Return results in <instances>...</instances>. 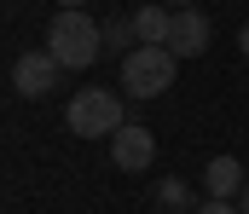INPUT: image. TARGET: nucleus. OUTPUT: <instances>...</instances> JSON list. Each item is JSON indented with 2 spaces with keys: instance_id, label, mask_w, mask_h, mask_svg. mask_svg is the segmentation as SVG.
<instances>
[{
  "instance_id": "obj_1",
  "label": "nucleus",
  "mask_w": 249,
  "mask_h": 214,
  "mask_svg": "<svg viewBox=\"0 0 249 214\" xmlns=\"http://www.w3.org/2000/svg\"><path fill=\"white\" fill-rule=\"evenodd\" d=\"M47 52L58 58L64 70H87L99 52H105V29L87 17V12H58L47 23Z\"/></svg>"
},
{
  "instance_id": "obj_2",
  "label": "nucleus",
  "mask_w": 249,
  "mask_h": 214,
  "mask_svg": "<svg viewBox=\"0 0 249 214\" xmlns=\"http://www.w3.org/2000/svg\"><path fill=\"white\" fill-rule=\"evenodd\" d=\"M64 122H70V133H75V139H116V133L127 128L122 99H116L110 87H81V93L70 99Z\"/></svg>"
},
{
  "instance_id": "obj_3",
  "label": "nucleus",
  "mask_w": 249,
  "mask_h": 214,
  "mask_svg": "<svg viewBox=\"0 0 249 214\" xmlns=\"http://www.w3.org/2000/svg\"><path fill=\"white\" fill-rule=\"evenodd\" d=\"M174 75H180V58H174L168 47H133V52L122 58L127 99H157V93L174 87Z\"/></svg>"
},
{
  "instance_id": "obj_4",
  "label": "nucleus",
  "mask_w": 249,
  "mask_h": 214,
  "mask_svg": "<svg viewBox=\"0 0 249 214\" xmlns=\"http://www.w3.org/2000/svg\"><path fill=\"white\" fill-rule=\"evenodd\" d=\"M58 75H64V64L53 52H23V58L12 64V87H18L23 99H47V93L58 87Z\"/></svg>"
},
{
  "instance_id": "obj_5",
  "label": "nucleus",
  "mask_w": 249,
  "mask_h": 214,
  "mask_svg": "<svg viewBox=\"0 0 249 214\" xmlns=\"http://www.w3.org/2000/svg\"><path fill=\"white\" fill-rule=\"evenodd\" d=\"M110 162H116L122 174H145V168L157 162V133H151V128H139V122H127L122 133L110 139Z\"/></svg>"
},
{
  "instance_id": "obj_6",
  "label": "nucleus",
  "mask_w": 249,
  "mask_h": 214,
  "mask_svg": "<svg viewBox=\"0 0 249 214\" xmlns=\"http://www.w3.org/2000/svg\"><path fill=\"white\" fill-rule=\"evenodd\" d=\"M209 12H197V6H186V12H174V29H168V52L174 58H203L209 52Z\"/></svg>"
},
{
  "instance_id": "obj_7",
  "label": "nucleus",
  "mask_w": 249,
  "mask_h": 214,
  "mask_svg": "<svg viewBox=\"0 0 249 214\" xmlns=\"http://www.w3.org/2000/svg\"><path fill=\"white\" fill-rule=\"evenodd\" d=\"M203 185H209V197L214 203H238L244 197V162L238 156H209V168H203Z\"/></svg>"
},
{
  "instance_id": "obj_8",
  "label": "nucleus",
  "mask_w": 249,
  "mask_h": 214,
  "mask_svg": "<svg viewBox=\"0 0 249 214\" xmlns=\"http://www.w3.org/2000/svg\"><path fill=\"white\" fill-rule=\"evenodd\" d=\"M168 29H174V12L168 6H139L133 12V41L139 47H168Z\"/></svg>"
},
{
  "instance_id": "obj_9",
  "label": "nucleus",
  "mask_w": 249,
  "mask_h": 214,
  "mask_svg": "<svg viewBox=\"0 0 249 214\" xmlns=\"http://www.w3.org/2000/svg\"><path fill=\"white\" fill-rule=\"evenodd\" d=\"M157 209L162 214H191V185L186 180H162L157 185Z\"/></svg>"
},
{
  "instance_id": "obj_10",
  "label": "nucleus",
  "mask_w": 249,
  "mask_h": 214,
  "mask_svg": "<svg viewBox=\"0 0 249 214\" xmlns=\"http://www.w3.org/2000/svg\"><path fill=\"white\" fill-rule=\"evenodd\" d=\"M105 47H110V52H133V47H139V41H133V17H116V23H105Z\"/></svg>"
},
{
  "instance_id": "obj_11",
  "label": "nucleus",
  "mask_w": 249,
  "mask_h": 214,
  "mask_svg": "<svg viewBox=\"0 0 249 214\" xmlns=\"http://www.w3.org/2000/svg\"><path fill=\"white\" fill-rule=\"evenodd\" d=\"M197 214H238V203H214V197H209V203H203Z\"/></svg>"
},
{
  "instance_id": "obj_12",
  "label": "nucleus",
  "mask_w": 249,
  "mask_h": 214,
  "mask_svg": "<svg viewBox=\"0 0 249 214\" xmlns=\"http://www.w3.org/2000/svg\"><path fill=\"white\" fill-rule=\"evenodd\" d=\"M238 52L249 58V17H244V29H238Z\"/></svg>"
},
{
  "instance_id": "obj_13",
  "label": "nucleus",
  "mask_w": 249,
  "mask_h": 214,
  "mask_svg": "<svg viewBox=\"0 0 249 214\" xmlns=\"http://www.w3.org/2000/svg\"><path fill=\"white\" fill-rule=\"evenodd\" d=\"M58 6L64 12H87V0H58Z\"/></svg>"
},
{
  "instance_id": "obj_14",
  "label": "nucleus",
  "mask_w": 249,
  "mask_h": 214,
  "mask_svg": "<svg viewBox=\"0 0 249 214\" xmlns=\"http://www.w3.org/2000/svg\"><path fill=\"white\" fill-rule=\"evenodd\" d=\"M157 6H174V12H186V6H197V0H157Z\"/></svg>"
},
{
  "instance_id": "obj_15",
  "label": "nucleus",
  "mask_w": 249,
  "mask_h": 214,
  "mask_svg": "<svg viewBox=\"0 0 249 214\" xmlns=\"http://www.w3.org/2000/svg\"><path fill=\"white\" fill-rule=\"evenodd\" d=\"M238 214H249V185H244V197H238Z\"/></svg>"
}]
</instances>
